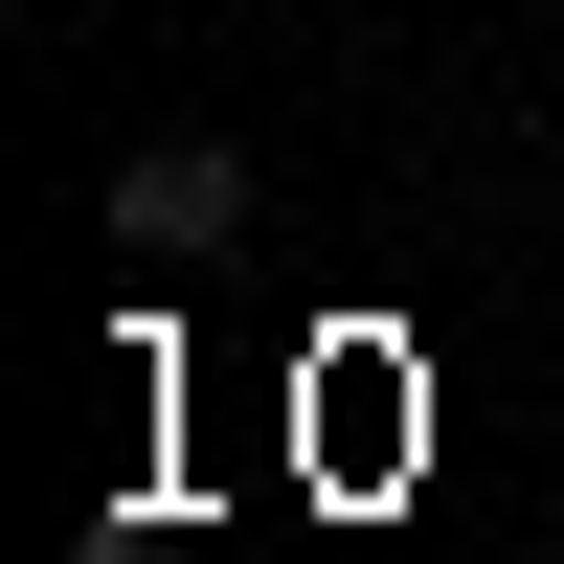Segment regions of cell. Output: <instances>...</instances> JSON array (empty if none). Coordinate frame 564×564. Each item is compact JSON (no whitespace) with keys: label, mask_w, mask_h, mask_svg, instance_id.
I'll return each mask as SVG.
<instances>
[{"label":"cell","mask_w":564,"mask_h":564,"mask_svg":"<svg viewBox=\"0 0 564 564\" xmlns=\"http://www.w3.org/2000/svg\"><path fill=\"white\" fill-rule=\"evenodd\" d=\"M226 226H249V159H226V135H135L113 159V249L135 271H204Z\"/></svg>","instance_id":"1"}]
</instances>
